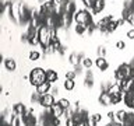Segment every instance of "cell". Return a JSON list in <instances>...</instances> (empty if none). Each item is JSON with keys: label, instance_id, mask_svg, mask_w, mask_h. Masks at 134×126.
<instances>
[{"label": "cell", "instance_id": "cell-22", "mask_svg": "<svg viewBox=\"0 0 134 126\" xmlns=\"http://www.w3.org/2000/svg\"><path fill=\"white\" fill-rule=\"evenodd\" d=\"M59 104H60V107L63 109H69L71 107V104H70V101L69 99H66V98H62L60 101H59Z\"/></svg>", "mask_w": 134, "mask_h": 126}, {"label": "cell", "instance_id": "cell-24", "mask_svg": "<svg viewBox=\"0 0 134 126\" xmlns=\"http://www.w3.org/2000/svg\"><path fill=\"white\" fill-rule=\"evenodd\" d=\"M96 53H98V57H105V55H106V48H105V46H99V48L96 49Z\"/></svg>", "mask_w": 134, "mask_h": 126}, {"label": "cell", "instance_id": "cell-19", "mask_svg": "<svg viewBox=\"0 0 134 126\" xmlns=\"http://www.w3.org/2000/svg\"><path fill=\"white\" fill-rule=\"evenodd\" d=\"M87 28L88 27H85V25L77 24V25H75V28H74V31H75V34H78V35H82V34L87 31Z\"/></svg>", "mask_w": 134, "mask_h": 126}, {"label": "cell", "instance_id": "cell-31", "mask_svg": "<svg viewBox=\"0 0 134 126\" xmlns=\"http://www.w3.org/2000/svg\"><path fill=\"white\" fill-rule=\"evenodd\" d=\"M127 36H129V39H134V29L127 31Z\"/></svg>", "mask_w": 134, "mask_h": 126}, {"label": "cell", "instance_id": "cell-15", "mask_svg": "<svg viewBox=\"0 0 134 126\" xmlns=\"http://www.w3.org/2000/svg\"><path fill=\"white\" fill-rule=\"evenodd\" d=\"M15 60L14 59H11V57H8V59H4V67L8 70V71H13V70H15Z\"/></svg>", "mask_w": 134, "mask_h": 126}, {"label": "cell", "instance_id": "cell-26", "mask_svg": "<svg viewBox=\"0 0 134 126\" xmlns=\"http://www.w3.org/2000/svg\"><path fill=\"white\" fill-rule=\"evenodd\" d=\"M75 76H77V73H75V71H73V70L66 71V78H69V80H74Z\"/></svg>", "mask_w": 134, "mask_h": 126}, {"label": "cell", "instance_id": "cell-12", "mask_svg": "<svg viewBox=\"0 0 134 126\" xmlns=\"http://www.w3.org/2000/svg\"><path fill=\"white\" fill-rule=\"evenodd\" d=\"M99 102H100V105H112V97H110V94L109 92H102V94L99 95Z\"/></svg>", "mask_w": 134, "mask_h": 126}, {"label": "cell", "instance_id": "cell-18", "mask_svg": "<svg viewBox=\"0 0 134 126\" xmlns=\"http://www.w3.org/2000/svg\"><path fill=\"white\" fill-rule=\"evenodd\" d=\"M127 113H129V112L123 111V109H121V111H117V112H116V116H115V122H119V123H121V122L126 119Z\"/></svg>", "mask_w": 134, "mask_h": 126}, {"label": "cell", "instance_id": "cell-4", "mask_svg": "<svg viewBox=\"0 0 134 126\" xmlns=\"http://www.w3.org/2000/svg\"><path fill=\"white\" fill-rule=\"evenodd\" d=\"M52 42V35H50V28L43 25V27L39 28V45L42 48H46V46L50 45Z\"/></svg>", "mask_w": 134, "mask_h": 126}, {"label": "cell", "instance_id": "cell-35", "mask_svg": "<svg viewBox=\"0 0 134 126\" xmlns=\"http://www.w3.org/2000/svg\"><path fill=\"white\" fill-rule=\"evenodd\" d=\"M133 78H134V69H133Z\"/></svg>", "mask_w": 134, "mask_h": 126}, {"label": "cell", "instance_id": "cell-20", "mask_svg": "<svg viewBox=\"0 0 134 126\" xmlns=\"http://www.w3.org/2000/svg\"><path fill=\"white\" fill-rule=\"evenodd\" d=\"M75 86V83H74V80H69V78H66V81H64V88L67 91H71L74 88Z\"/></svg>", "mask_w": 134, "mask_h": 126}, {"label": "cell", "instance_id": "cell-13", "mask_svg": "<svg viewBox=\"0 0 134 126\" xmlns=\"http://www.w3.org/2000/svg\"><path fill=\"white\" fill-rule=\"evenodd\" d=\"M95 65H96V67H98L100 71L108 70V67H109V63H108V60L105 57H98V59H96V62H95Z\"/></svg>", "mask_w": 134, "mask_h": 126}, {"label": "cell", "instance_id": "cell-17", "mask_svg": "<svg viewBox=\"0 0 134 126\" xmlns=\"http://www.w3.org/2000/svg\"><path fill=\"white\" fill-rule=\"evenodd\" d=\"M69 62L71 63L73 66H78V65H81V59H80V56H78V53H71L70 56H69Z\"/></svg>", "mask_w": 134, "mask_h": 126}, {"label": "cell", "instance_id": "cell-29", "mask_svg": "<svg viewBox=\"0 0 134 126\" xmlns=\"http://www.w3.org/2000/svg\"><path fill=\"white\" fill-rule=\"evenodd\" d=\"M116 46H117V49H124V48H126V44H124L123 41H117Z\"/></svg>", "mask_w": 134, "mask_h": 126}, {"label": "cell", "instance_id": "cell-25", "mask_svg": "<svg viewBox=\"0 0 134 126\" xmlns=\"http://www.w3.org/2000/svg\"><path fill=\"white\" fill-rule=\"evenodd\" d=\"M126 21H129L131 25H134V7L130 10V13H129V15H127V18H126Z\"/></svg>", "mask_w": 134, "mask_h": 126}, {"label": "cell", "instance_id": "cell-10", "mask_svg": "<svg viewBox=\"0 0 134 126\" xmlns=\"http://www.w3.org/2000/svg\"><path fill=\"white\" fill-rule=\"evenodd\" d=\"M50 88H52V84L45 81L43 84H41V86L36 87V92H39L41 95H45V94H48V92L50 91Z\"/></svg>", "mask_w": 134, "mask_h": 126}, {"label": "cell", "instance_id": "cell-23", "mask_svg": "<svg viewBox=\"0 0 134 126\" xmlns=\"http://www.w3.org/2000/svg\"><path fill=\"white\" fill-rule=\"evenodd\" d=\"M81 65L84 66V69H88V70H90L91 67H92V60H91L90 57H85V59H82V63H81Z\"/></svg>", "mask_w": 134, "mask_h": 126}, {"label": "cell", "instance_id": "cell-32", "mask_svg": "<svg viewBox=\"0 0 134 126\" xmlns=\"http://www.w3.org/2000/svg\"><path fill=\"white\" fill-rule=\"evenodd\" d=\"M50 91H52V95H56V94H59V87H53V88H50Z\"/></svg>", "mask_w": 134, "mask_h": 126}, {"label": "cell", "instance_id": "cell-9", "mask_svg": "<svg viewBox=\"0 0 134 126\" xmlns=\"http://www.w3.org/2000/svg\"><path fill=\"white\" fill-rule=\"evenodd\" d=\"M84 84H85L87 88H91L94 87V74H92L91 70H87L85 71V78H84Z\"/></svg>", "mask_w": 134, "mask_h": 126}, {"label": "cell", "instance_id": "cell-1", "mask_svg": "<svg viewBox=\"0 0 134 126\" xmlns=\"http://www.w3.org/2000/svg\"><path fill=\"white\" fill-rule=\"evenodd\" d=\"M115 78L120 80V81H127V80L133 78V67L129 63H123L116 69L115 71Z\"/></svg>", "mask_w": 134, "mask_h": 126}, {"label": "cell", "instance_id": "cell-11", "mask_svg": "<svg viewBox=\"0 0 134 126\" xmlns=\"http://www.w3.org/2000/svg\"><path fill=\"white\" fill-rule=\"evenodd\" d=\"M57 78H59V76H57V73L54 70H52V69L46 70V81H48V83L53 84V83L57 81Z\"/></svg>", "mask_w": 134, "mask_h": 126}, {"label": "cell", "instance_id": "cell-8", "mask_svg": "<svg viewBox=\"0 0 134 126\" xmlns=\"http://www.w3.org/2000/svg\"><path fill=\"white\" fill-rule=\"evenodd\" d=\"M49 109H50V112H52V115L56 116V118H60L62 115H64V111H66V109H63L60 107V104H59V102H56L52 108H49Z\"/></svg>", "mask_w": 134, "mask_h": 126}, {"label": "cell", "instance_id": "cell-6", "mask_svg": "<svg viewBox=\"0 0 134 126\" xmlns=\"http://www.w3.org/2000/svg\"><path fill=\"white\" fill-rule=\"evenodd\" d=\"M39 104H41L43 108H52L56 102H54V97H53L52 94H49V92H48V94H45V95H42V97H41Z\"/></svg>", "mask_w": 134, "mask_h": 126}, {"label": "cell", "instance_id": "cell-34", "mask_svg": "<svg viewBox=\"0 0 134 126\" xmlns=\"http://www.w3.org/2000/svg\"><path fill=\"white\" fill-rule=\"evenodd\" d=\"M131 6L134 7V0H131Z\"/></svg>", "mask_w": 134, "mask_h": 126}, {"label": "cell", "instance_id": "cell-7", "mask_svg": "<svg viewBox=\"0 0 134 126\" xmlns=\"http://www.w3.org/2000/svg\"><path fill=\"white\" fill-rule=\"evenodd\" d=\"M123 99H124V104L127 105L130 109H134V88L130 91H126L124 95H123Z\"/></svg>", "mask_w": 134, "mask_h": 126}, {"label": "cell", "instance_id": "cell-5", "mask_svg": "<svg viewBox=\"0 0 134 126\" xmlns=\"http://www.w3.org/2000/svg\"><path fill=\"white\" fill-rule=\"evenodd\" d=\"M20 10H21V3L18 2H10L8 4V14H10V18L14 21V23H20Z\"/></svg>", "mask_w": 134, "mask_h": 126}, {"label": "cell", "instance_id": "cell-33", "mask_svg": "<svg viewBox=\"0 0 134 126\" xmlns=\"http://www.w3.org/2000/svg\"><path fill=\"white\" fill-rule=\"evenodd\" d=\"M129 65H130V66H131V67H133V69H134V57L131 59V60H130V63H129Z\"/></svg>", "mask_w": 134, "mask_h": 126}, {"label": "cell", "instance_id": "cell-14", "mask_svg": "<svg viewBox=\"0 0 134 126\" xmlns=\"http://www.w3.org/2000/svg\"><path fill=\"white\" fill-rule=\"evenodd\" d=\"M105 8V0H95L94 6H92L91 10L95 13V14H98V13H100Z\"/></svg>", "mask_w": 134, "mask_h": 126}, {"label": "cell", "instance_id": "cell-3", "mask_svg": "<svg viewBox=\"0 0 134 126\" xmlns=\"http://www.w3.org/2000/svg\"><path fill=\"white\" fill-rule=\"evenodd\" d=\"M74 21H75L77 24L85 25V27H88L90 24H92L91 14H90L87 10H77V13L74 14Z\"/></svg>", "mask_w": 134, "mask_h": 126}, {"label": "cell", "instance_id": "cell-21", "mask_svg": "<svg viewBox=\"0 0 134 126\" xmlns=\"http://www.w3.org/2000/svg\"><path fill=\"white\" fill-rule=\"evenodd\" d=\"M39 57H41V53L38 52V50H32V52L29 53V60H32V62L39 60Z\"/></svg>", "mask_w": 134, "mask_h": 126}, {"label": "cell", "instance_id": "cell-27", "mask_svg": "<svg viewBox=\"0 0 134 126\" xmlns=\"http://www.w3.org/2000/svg\"><path fill=\"white\" fill-rule=\"evenodd\" d=\"M92 119H94L96 123H99V122L102 120V115H100V113H94V115H92Z\"/></svg>", "mask_w": 134, "mask_h": 126}, {"label": "cell", "instance_id": "cell-30", "mask_svg": "<svg viewBox=\"0 0 134 126\" xmlns=\"http://www.w3.org/2000/svg\"><path fill=\"white\" fill-rule=\"evenodd\" d=\"M105 126H123L121 123H119V122H115V120H112V122H109L108 125H105Z\"/></svg>", "mask_w": 134, "mask_h": 126}, {"label": "cell", "instance_id": "cell-2", "mask_svg": "<svg viewBox=\"0 0 134 126\" xmlns=\"http://www.w3.org/2000/svg\"><path fill=\"white\" fill-rule=\"evenodd\" d=\"M46 81V71L42 69V67H35V69L31 70V73H29V83L32 84V86H41V84H43Z\"/></svg>", "mask_w": 134, "mask_h": 126}, {"label": "cell", "instance_id": "cell-28", "mask_svg": "<svg viewBox=\"0 0 134 126\" xmlns=\"http://www.w3.org/2000/svg\"><path fill=\"white\" fill-rule=\"evenodd\" d=\"M66 126H75V122L73 118H67V120H66Z\"/></svg>", "mask_w": 134, "mask_h": 126}, {"label": "cell", "instance_id": "cell-16", "mask_svg": "<svg viewBox=\"0 0 134 126\" xmlns=\"http://www.w3.org/2000/svg\"><path fill=\"white\" fill-rule=\"evenodd\" d=\"M27 111V108H25V105L24 104H21V102H18V104H15L14 107H13V112L14 113H17V115H23V113Z\"/></svg>", "mask_w": 134, "mask_h": 126}]
</instances>
